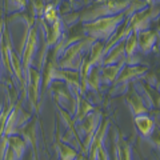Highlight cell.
Wrapping results in <instances>:
<instances>
[{
  "label": "cell",
  "instance_id": "1",
  "mask_svg": "<svg viewBox=\"0 0 160 160\" xmlns=\"http://www.w3.org/2000/svg\"><path fill=\"white\" fill-rule=\"evenodd\" d=\"M126 19L124 13H119L115 16H108V18H100L93 22L83 23V31L88 38L93 40V42H102V40H109V38L113 36L119 28V24Z\"/></svg>",
  "mask_w": 160,
  "mask_h": 160
},
{
  "label": "cell",
  "instance_id": "2",
  "mask_svg": "<svg viewBox=\"0 0 160 160\" xmlns=\"http://www.w3.org/2000/svg\"><path fill=\"white\" fill-rule=\"evenodd\" d=\"M93 40L89 38L86 39H73L69 42V46H63V51L60 53V60L56 63V66L62 69H69V71H78L82 67L83 60L82 52L92 44Z\"/></svg>",
  "mask_w": 160,
  "mask_h": 160
},
{
  "label": "cell",
  "instance_id": "3",
  "mask_svg": "<svg viewBox=\"0 0 160 160\" xmlns=\"http://www.w3.org/2000/svg\"><path fill=\"white\" fill-rule=\"evenodd\" d=\"M131 2H103L102 6L96 7L92 9L88 15L83 18V23L93 22L100 18H108V16H115V15L122 13L128 8Z\"/></svg>",
  "mask_w": 160,
  "mask_h": 160
},
{
  "label": "cell",
  "instance_id": "4",
  "mask_svg": "<svg viewBox=\"0 0 160 160\" xmlns=\"http://www.w3.org/2000/svg\"><path fill=\"white\" fill-rule=\"evenodd\" d=\"M38 49V31L35 26H29L23 42V55H22V67H23V76L26 78L28 68L32 64V59Z\"/></svg>",
  "mask_w": 160,
  "mask_h": 160
},
{
  "label": "cell",
  "instance_id": "5",
  "mask_svg": "<svg viewBox=\"0 0 160 160\" xmlns=\"http://www.w3.org/2000/svg\"><path fill=\"white\" fill-rule=\"evenodd\" d=\"M40 86H42V72L31 66L28 68L26 78H24V89H27L26 95L28 96L35 111L39 109L38 102L40 96Z\"/></svg>",
  "mask_w": 160,
  "mask_h": 160
},
{
  "label": "cell",
  "instance_id": "6",
  "mask_svg": "<svg viewBox=\"0 0 160 160\" xmlns=\"http://www.w3.org/2000/svg\"><path fill=\"white\" fill-rule=\"evenodd\" d=\"M159 31L156 29H144L136 33V40H138V49H140L144 55H147L155 49V44L158 42Z\"/></svg>",
  "mask_w": 160,
  "mask_h": 160
},
{
  "label": "cell",
  "instance_id": "7",
  "mask_svg": "<svg viewBox=\"0 0 160 160\" xmlns=\"http://www.w3.org/2000/svg\"><path fill=\"white\" fill-rule=\"evenodd\" d=\"M147 69H148V67H144V66H138V64H135V66H127L126 64V66L120 69L118 78L115 80V86L127 83L135 78H140L142 75L147 72Z\"/></svg>",
  "mask_w": 160,
  "mask_h": 160
},
{
  "label": "cell",
  "instance_id": "8",
  "mask_svg": "<svg viewBox=\"0 0 160 160\" xmlns=\"http://www.w3.org/2000/svg\"><path fill=\"white\" fill-rule=\"evenodd\" d=\"M123 60H126V53H124V44H123V42H120L104 55L99 67L113 66V64H118L120 62H123Z\"/></svg>",
  "mask_w": 160,
  "mask_h": 160
},
{
  "label": "cell",
  "instance_id": "9",
  "mask_svg": "<svg viewBox=\"0 0 160 160\" xmlns=\"http://www.w3.org/2000/svg\"><path fill=\"white\" fill-rule=\"evenodd\" d=\"M135 126H136L138 131L142 133V136L149 138L155 131V122L148 116V115H138L133 118Z\"/></svg>",
  "mask_w": 160,
  "mask_h": 160
},
{
  "label": "cell",
  "instance_id": "10",
  "mask_svg": "<svg viewBox=\"0 0 160 160\" xmlns=\"http://www.w3.org/2000/svg\"><path fill=\"white\" fill-rule=\"evenodd\" d=\"M127 104L129 106V108H131V111L135 116H138V115H147V112H148V108L146 107V104H144L142 96H140L136 91H132L127 96Z\"/></svg>",
  "mask_w": 160,
  "mask_h": 160
},
{
  "label": "cell",
  "instance_id": "11",
  "mask_svg": "<svg viewBox=\"0 0 160 160\" xmlns=\"http://www.w3.org/2000/svg\"><path fill=\"white\" fill-rule=\"evenodd\" d=\"M124 66H126V60H123V62H120L118 64H113V66H103V67H99L100 69V76H102V80L107 83H112L116 80L118 75L120 72V69H122Z\"/></svg>",
  "mask_w": 160,
  "mask_h": 160
},
{
  "label": "cell",
  "instance_id": "12",
  "mask_svg": "<svg viewBox=\"0 0 160 160\" xmlns=\"http://www.w3.org/2000/svg\"><path fill=\"white\" fill-rule=\"evenodd\" d=\"M8 147L13 152L15 159L22 160L23 155L27 149V144L24 143V140L20 136H18V135H12V136H8Z\"/></svg>",
  "mask_w": 160,
  "mask_h": 160
},
{
  "label": "cell",
  "instance_id": "13",
  "mask_svg": "<svg viewBox=\"0 0 160 160\" xmlns=\"http://www.w3.org/2000/svg\"><path fill=\"white\" fill-rule=\"evenodd\" d=\"M19 133H22V138L27 146H31L36 149V126L35 122H31L29 124H26L20 128Z\"/></svg>",
  "mask_w": 160,
  "mask_h": 160
},
{
  "label": "cell",
  "instance_id": "14",
  "mask_svg": "<svg viewBox=\"0 0 160 160\" xmlns=\"http://www.w3.org/2000/svg\"><path fill=\"white\" fill-rule=\"evenodd\" d=\"M55 148L58 152V160H76L78 158V151L71 146H67L63 142H56L55 143Z\"/></svg>",
  "mask_w": 160,
  "mask_h": 160
},
{
  "label": "cell",
  "instance_id": "15",
  "mask_svg": "<svg viewBox=\"0 0 160 160\" xmlns=\"http://www.w3.org/2000/svg\"><path fill=\"white\" fill-rule=\"evenodd\" d=\"M116 156L118 160H132L131 156V144L128 140L118 136L116 139Z\"/></svg>",
  "mask_w": 160,
  "mask_h": 160
},
{
  "label": "cell",
  "instance_id": "16",
  "mask_svg": "<svg viewBox=\"0 0 160 160\" xmlns=\"http://www.w3.org/2000/svg\"><path fill=\"white\" fill-rule=\"evenodd\" d=\"M124 44V53H126V59H129L136 55L138 51V40H136V32H131L123 42Z\"/></svg>",
  "mask_w": 160,
  "mask_h": 160
},
{
  "label": "cell",
  "instance_id": "17",
  "mask_svg": "<svg viewBox=\"0 0 160 160\" xmlns=\"http://www.w3.org/2000/svg\"><path fill=\"white\" fill-rule=\"evenodd\" d=\"M42 16L44 18V22H46L47 24H53L59 19L58 18V8H56V6H53V4L44 6V11H43Z\"/></svg>",
  "mask_w": 160,
  "mask_h": 160
},
{
  "label": "cell",
  "instance_id": "18",
  "mask_svg": "<svg viewBox=\"0 0 160 160\" xmlns=\"http://www.w3.org/2000/svg\"><path fill=\"white\" fill-rule=\"evenodd\" d=\"M76 160H82V158H79V156H78V158H76Z\"/></svg>",
  "mask_w": 160,
  "mask_h": 160
}]
</instances>
